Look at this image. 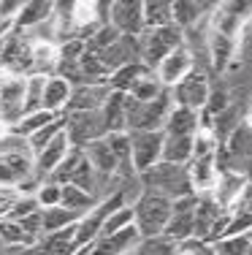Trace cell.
I'll use <instances>...</instances> for the list:
<instances>
[{"label":"cell","instance_id":"7c38bea8","mask_svg":"<svg viewBox=\"0 0 252 255\" xmlns=\"http://www.w3.org/2000/svg\"><path fill=\"white\" fill-rule=\"evenodd\" d=\"M30 177H35V160L30 152L0 155V187H19Z\"/></svg>","mask_w":252,"mask_h":255},{"label":"cell","instance_id":"4dcf8cb0","mask_svg":"<svg viewBox=\"0 0 252 255\" xmlns=\"http://www.w3.org/2000/svg\"><path fill=\"white\" fill-rule=\"evenodd\" d=\"M119 38H122V35H119L111 25H100L92 35H89L87 41H84V44H87V52H92V54H103L106 49H109V46L117 44Z\"/></svg>","mask_w":252,"mask_h":255},{"label":"cell","instance_id":"6da1fadb","mask_svg":"<svg viewBox=\"0 0 252 255\" xmlns=\"http://www.w3.org/2000/svg\"><path fill=\"white\" fill-rule=\"evenodd\" d=\"M133 206V226L139 228L141 239H155V236H163L166 226L171 220V209L173 201L155 190H144L130 201Z\"/></svg>","mask_w":252,"mask_h":255},{"label":"cell","instance_id":"52a82bcc","mask_svg":"<svg viewBox=\"0 0 252 255\" xmlns=\"http://www.w3.org/2000/svg\"><path fill=\"white\" fill-rule=\"evenodd\" d=\"M130 136V157H133V168L136 174H147L152 166H158L163 160V141L166 133L163 130H139V133H128Z\"/></svg>","mask_w":252,"mask_h":255},{"label":"cell","instance_id":"8992f818","mask_svg":"<svg viewBox=\"0 0 252 255\" xmlns=\"http://www.w3.org/2000/svg\"><path fill=\"white\" fill-rule=\"evenodd\" d=\"M25 84L27 76L0 71V123L5 130L25 117Z\"/></svg>","mask_w":252,"mask_h":255},{"label":"cell","instance_id":"ab89813d","mask_svg":"<svg viewBox=\"0 0 252 255\" xmlns=\"http://www.w3.org/2000/svg\"><path fill=\"white\" fill-rule=\"evenodd\" d=\"M22 198V193L16 187H0V220L11 215V209L16 206V201Z\"/></svg>","mask_w":252,"mask_h":255},{"label":"cell","instance_id":"4316f807","mask_svg":"<svg viewBox=\"0 0 252 255\" xmlns=\"http://www.w3.org/2000/svg\"><path fill=\"white\" fill-rule=\"evenodd\" d=\"M190 160H193V138H173V136H166V141H163V160H160V163L187 166Z\"/></svg>","mask_w":252,"mask_h":255},{"label":"cell","instance_id":"7402d4cb","mask_svg":"<svg viewBox=\"0 0 252 255\" xmlns=\"http://www.w3.org/2000/svg\"><path fill=\"white\" fill-rule=\"evenodd\" d=\"M203 8L209 5H201V3H193V0H173L171 3V14H173V25L179 30H193L203 16Z\"/></svg>","mask_w":252,"mask_h":255},{"label":"cell","instance_id":"ffe728a7","mask_svg":"<svg viewBox=\"0 0 252 255\" xmlns=\"http://www.w3.org/2000/svg\"><path fill=\"white\" fill-rule=\"evenodd\" d=\"M71 93H74V87H71L65 79H60V76H46L41 109H44V112H52V114H65L68 101H71Z\"/></svg>","mask_w":252,"mask_h":255},{"label":"cell","instance_id":"d4e9b609","mask_svg":"<svg viewBox=\"0 0 252 255\" xmlns=\"http://www.w3.org/2000/svg\"><path fill=\"white\" fill-rule=\"evenodd\" d=\"M0 239H3V245L11 247V250H16V247H22V250H33V247L38 245V239L30 236L27 231L22 228L19 223H14V220H0Z\"/></svg>","mask_w":252,"mask_h":255},{"label":"cell","instance_id":"30bf717a","mask_svg":"<svg viewBox=\"0 0 252 255\" xmlns=\"http://www.w3.org/2000/svg\"><path fill=\"white\" fill-rule=\"evenodd\" d=\"M195 204H198V193L193 196H184L173 201L171 209V220L166 226V234L171 242H184V239H193V231H195Z\"/></svg>","mask_w":252,"mask_h":255},{"label":"cell","instance_id":"b9f144b4","mask_svg":"<svg viewBox=\"0 0 252 255\" xmlns=\"http://www.w3.org/2000/svg\"><path fill=\"white\" fill-rule=\"evenodd\" d=\"M22 11V0H0V22H14Z\"/></svg>","mask_w":252,"mask_h":255},{"label":"cell","instance_id":"603a6c76","mask_svg":"<svg viewBox=\"0 0 252 255\" xmlns=\"http://www.w3.org/2000/svg\"><path fill=\"white\" fill-rule=\"evenodd\" d=\"M57 117L60 114H52V112H44V109H41V112L25 114L16 125L8 128V133H14V136H19V138H30V136H35L38 130H44L46 125H52Z\"/></svg>","mask_w":252,"mask_h":255},{"label":"cell","instance_id":"484cf974","mask_svg":"<svg viewBox=\"0 0 252 255\" xmlns=\"http://www.w3.org/2000/svg\"><path fill=\"white\" fill-rule=\"evenodd\" d=\"M95 204H98L95 196H89V193H84L74 185H63V193H60V206L63 209L74 212V215H87Z\"/></svg>","mask_w":252,"mask_h":255},{"label":"cell","instance_id":"7bdbcfd3","mask_svg":"<svg viewBox=\"0 0 252 255\" xmlns=\"http://www.w3.org/2000/svg\"><path fill=\"white\" fill-rule=\"evenodd\" d=\"M5 250V245H3V239H0V253H3Z\"/></svg>","mask_w":252,"mask_h":255},{"label":"cell","instance_id":"83f0119b","mask_svg":"<svg viewBox=\"0 0 252 255\" xmlns=\"http://www.w3.org/2000/svg\"><path fill=\"white\" fill-rule=\"evenodd\" d=\"M144 74H149L147 65H144V63H133V65H125V68L114 71L106 84H109V90H114V93H125V95H128L130 87H133Z\"/></svg>","mask_w":252,"mask_h":255},{"label":"cell","instance_id":"60d3db41","mask_svg":"<svg viewBox=\"0 0 252 255\" xmlns=\"http://www.w3.org/2000/svg\"><path fill=\"white\" fill-rule=\"evenodd\" d=\"M19 226L25 228L30 236L41 239V236H44V215H41V212H35V215H30V217H25V220H19Z\"/></svg>","mask_w":252,"mask_h":255},{"label":"cell","instance_id":"9c48e42d","mask_svg":"<svg viewBox=\"0 0 252 255\" xmlns=\"http://www.w3.org/2000/svg\"><path fill=\"white\" fill-rule=\"evenodd\" d=\"M109 25L119 35L141 38L147 33V27H144V3H139V0H111Z\"/></svg>","mask_w":252,"mask_h":255},{"label":"cell","instance_id":"5b68a950","mask_svg":"<svg viewBox=\"0 0 252 255\" xmlns=\"http://www.w3.org/2000/svg\"><path fill=\"white\" fill-rule=\"evenodd\" d=\"M65 136H68L71 147L84 149L92 141L109 136L106 130V120L100 112H68L65 114Z\"/></svg>","mask_w":252,"mask_h":255},{"label":"cell","instance_id":"836d02e7","mask_svg":"<svg viewBox=\"0 0 252 255\" xmlns=\"http://www.w3.org/2000/svg\"><path fill=\"white\" fill-rule=\"evenodd\" d=\"M133 255H176V242L168 236H155V239H141Z\"/></svg>","mask_w":252,"mask_h":255},{"label":"cell","instance_id":"1f68e13d","mask_svg":"<svg viewBox=\"0 0 252 255\" xmlns=\"http://www.w3.org/2000/svg\"><path fill=\"white\" fill-rule=\"evenodd\" d=\"M130 226H133V206L125 204V206H119L117 212H111V215L106 217L103 228H100V236L119 234V231H125V228H130Z\"/></svg>","mask_w":252,"mask_h":255},{"label":"cell","instance_id":"74e56055","mask_svg":"<svg viewBox=\"0 0 252 255\" xmlns=\"http://www.w3.org/2000/svg\"><path fill=\"white\" fill-rule=\"evenodd\" d=\"M35 212H41V206H38V201H35V196H22L19 201H16V206L11 209V215L5 217V220L19 223V220H25V217L35 215Z\"/></svg>","mask_w":252,"mask_h":255},{"label":"cell","instance_id":"f1b7e54d","mask_svg":"<svg viewBox=\"0 0 252 255\" xmlns=\"http://www.w3.org/2000/svg\"><path fill=\"white\" fill-rule=\"evenodd\" d=\"M166 93V87L160 84V79L155 76V71H149V74H144L139 82L130 87V98L133 101H141V103H147V101H155V98H160V95Z\"/></svg>","mask_w":252,"mask_h":255},{"label":"cell","instance_id":"277c9868","mask_svg":"<svg viewBox=\"0 0 252 255\" xmlns=\"http://www.w3.org/2000/svg\"><path fill=\"white\" fill-rule=\"evenodd\" d=\"M179 46H184V30H179L176 25L147 30V33L141 35V63L147 65L149 71H155L168 54L176 52Z\"/></svg>","mask_w":252,"mask_h":255},{"label":"cell","instance_id":"d6a6232c","mask_svg":"<svg viewBox=\"0 0 252 255\" xmlns=\"http://www.w3.org/2000/svg\"><path fill=\"white\" fill-rule=\"evenodd\" d=\"M44 84H46V76H27V84H25V114L41 112Z\"/></svg>","mask_w":252,"mask_h":255},{"label":"cell","instance_id":"3957f363","mask_svg":"<svg viewBox=\"0 0 252 255\" xmlns=\"http://www.w3.org/2000/svg\"><path fill=\"white\" fill-rule=\"evenodd\" d=\"M173 109L171 101V90H166L160 98L155 101H133L128 95V103H125V114H128V133H139V130H163L166 120Z\"/></svg>","mask_w":252,"mask_h":255},{"label":"cell","instance_id":"8d00e7d4","mask_svg":"<svg viewBox=\"0 0 252 255\" xmlns=\"http://www.w3.org/2000/svg\"><path fill=\"white\" fill-rule=\"evenodd\" d=\"M217 255H252V247L244 236H231V239H223L214 245Z\"/></svg>","mask_w":252,"mask_h":255},{"label":"cell","instance_id":"cb8c5ba5","mask_svg":"<svg viewBox=\"0 0 252 255\" xmlns=\"http://www.w3.org/2000/svg\"><path fill=\"white\" fill-rule=\"evenodd\" d=\"M173 25V14H171V3L168 0H144V27L147 30H158Z\"/></svg>","mask_w":252,"mask_h":255},{"label":"cell","instance_id":"7a4b0ae2","mask_svg":"<svg viewBox=\"0 0 252 255\" xmlns=\"http://www.w3.org/2000/svg\"><path fill=\"white\" fill-rule=\"evenodd\" d=\"M139 182L144 185V190H155L160 196L171 198H184L193 196V185H190V171L187 166H173V163H158L152 166L147 174H141Z\"/></svg>","mask_w":252,"mask_h":255},{"label":"cell","instance_id":"f35d334b","mask_svg":"<svg viewBox=\"0 0 252 255\" xmlns=\"http://www.w3.org/2000/svg\"><path fill=\"white\" fill-rule=\"evenodd\" d=\"M176 255H217V250H214V245H209V242L184 239L176 245Z\"/></svg>","mask_w":252,"mask_h":255},{"label":"cell","instance_id":"ee69618b","mask_svg":"<svg viewBox=\"0 0 252 255\" xmlns=\"http://www.w3.org/2000/svg\"><path fill=\"white\" fill-rule=\"evenodd\" d=\"M250 109H252V101H250ZM250 114H252V112H250Z\"/></svg>","mask_w":252,"mask_h":255},{"label":"cell","instance_id":"4fadbf2b","mask_svg":"<svg viewBox=\"0 0 252 255\" xmlns=\"http://www.w3.org/2000/svg\"><path fill=\"white\" fill-rule=\"evenodd\" d=\"M247 177H242V174H236V171H220L217 174V185H214V190L209 193V196L217 201L220 209H225V212H233L236 209V204L242 201V196H244V187H247Z\"/></svg>","mask_w":252,"mask_h":255},{"label":"cell","instance_id":"e575fe53","mask_svg":"<svg viewBox=\"0 0 252 255\" xmlns=\"http://www.w3.org/2000/svg\"><path fill=\"white\" fill-rule=\"evenodd\" d=\"M220 141L214 138L212 130H198L193 136V157H212L217 155Z\"/></svg>","mask_w":252,"mask_h":255},{"label":"cell","instance_id":"d6986e66","mask_svg":"<svg viewBox=\"0 0 252 255\" xmlns=\"http://www.w3.org/2000/svg\"><path fill=\"white\" fill-rule=\"evenodd\" d=\"M33 250L38 255H76V226L55 231V234H44Z\"/></svg>","mask_w":252,"mask_h":255},{"label":"cell","instance_id":"d590c367","mask_svg":"<svg viewBox=\"0 0 252 255\" xmlns=\"http://www.w3.org/2000/svg\"><path fill=\"white\" fill-rule=\"evenodd\" d=\"M60 193H63V185L46 179L38 187V193H35V201H38L41 209H52V206H60Z\"/></svg>","mask_w":252,"mask_h":255},{"label":"cell","instance_id":"ac0fdd59","mask_svg":"<svg viewBox=\"0 0 252 255\" xmlns=\"http://www.w3.org/2000/svg\"><path fill=\"white\" fill-rule=\"evenodd\" d=\"M187 171H190V185H193V193H212L214 185H217V160L212 157H193L187 163Z\"/></svg>","mask_w":252,"mask_h":255},{"label":"cell","instance_id":"f546056e","mask_svg":"<svg viewBox=\"0 0 252 255\" xmlns=\"http://www.w3.org/2000/svg\"><path fill=\"white\" fill-rule=\"evenodd\" d=\"M44 215V234H55V231H63L68 226H76L82 220V215H74V212L63 209V206H52V209H41Z\"/></svg>","mask_w":252,"mask_h":255},{"label":"cell","instance_id":"9a60e30c","mask_svg":"<svg viewBox=\"0 0 252 255\" xmlns=\"http://www.w3.org/2000/svg\"><path fill=\"white\" fill-rule=\"evenodd\" d=\"M109 93H111L109 84H79L71 93L65 114L68 112H100L106 98H109Z\"/></svg>","mask_w":252,"mask_h":255},{"label":"cell","instance_id":"e0dca14e","mask_svg":"<svg viewBox=\"0 0 252 255\" xmlns=\"http://www.w3.org/2000/svg\"><path fill=\"white\" fill-rule=\"evenodd\" d=\"M198 130H201V114L193 112V109H182V106L171 109L166 128H163L166 136H173V138H193Z\"/></svg>","mask_w":252,"mask_h":255},{"label":"cell","instance_id":"2e32d148","mask_svg":"<svg viewBox=\"0 0 252 255\" xmlns=\"http://www.w3.org/2000/svg\"><path fill=\"white\" fill-rule=\"evenodd\" d=\"M68 152H71V141H68V136H65V130H63L33 157V160H35V174H38L41 179H49V174L65 160V155H68Z\"/></svg>","mask_w":252,"mask_h":255},{"label":"cell","instance_id":"5bb4252c","mask_svg":"<svg viewBox=\"0 0 252 255\" xmlns=\"http://www.w3.org/2000/svg\"><path fill=\"white\" fill-rule=\"evenodd\" d=\"M55 14V3L52 0H27L22 3V11L14 19V30L30 33V30H41Z\"/></svg>","mask_w":252,"mask_h":255},{"label":"cell","instance_id":"ba28073f","mask_svg":"<svg viewBox=\"0 0 252 255\" xmlns=\"http://www.w3.org/2000/svg\"><path fill=\"white\" fill-rule=\"evenodd\" d=\"M209 93H212V84H209V76L203 71H193L187 74L179 84L171 87V101L173 106H182V109H193V112H201L209 101Z\"/></svg>","mask_w":252,"mask_h":255},{"label":"cell","instance_id":"44dd1931","mask_svg":"<svg viewBox=\"0 0 252 255\" xmlns=\"http://www.w3.org/2000/svg\"><path fill=\"white\" fill-rule=\"evenodd\" d=\"M125 103H128V95L125 93H109V98H106L103 109H100V114H103L106 120V130L109 133H128V114H125Z\"/></svg>","mask_w":252,"mask_h":255},{"label":"cell","instance_id":"8fae6325","mask_svg":"<svg viewBox=\"0 0 252 255\" xmlns=\"http://www.w3.org/2000/svg\"><path fill=\"white\" fill-rule=\"evenodd\" d=\"M193 71H195V60H193V54H190L187 44H184V46H179L176 52H171L163 63L155 68V76L160 79V84H163L166 90H171L173 84H179L187 74H193Z\"/></svg>","mask_w":252,"mask_h":255}]
</instances>
